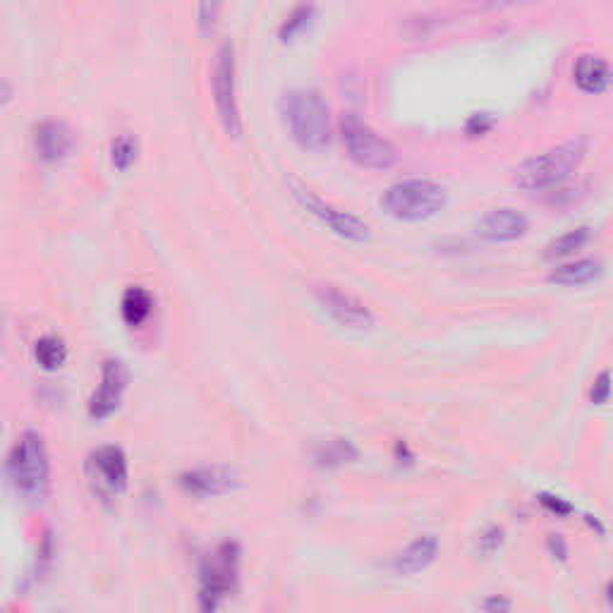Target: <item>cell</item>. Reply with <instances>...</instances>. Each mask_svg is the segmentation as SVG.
Returning <instances> with one entry per match:
<instances>
[{
    "mask_svg": "<svg viewBox=\"0 0 613 613\" xmlns=\"http://www.w3.org/2000/svg\"><path fill=\"white\" fill-rule=\"evenodd\" d=\"M587 156V139H570L554 149L532 156L513 171V182L525 192H542L566 182Z\"/></svg>",
    "mask_w": 613,
    "mask_h": 613,
    "instance_id": "1",
    "label": "cell"
},
{
    "mask_svg": "<svg viewBox=\"0 0 613 613\" xmlns=\"http://www.w3.org/2000/svg\"><path fill=\"white\" fill-rule=\"evenodd\" d=\"M281 113L290 135L305 149H324L331 142L329 103L314 89H290L281 96Z\"/></svg>",
    "mask_w": 613,
    "mask_h": 613,
    "instance_id": "2",
    "label": "cell"
},
{
    "mask_svg": "<svg viewBox=\"0 0 613 613\" xmlns=\"http://www.w3.org/2000/svg\"><path fill=\"white\" fill-rule=\"evenodd\" d=\"M8 475L17 494H22L27 501L41 503L46 499L51 465H48L44 436L32 429L17 436L8 455Z\"/></svg>",
    "mask_w": 613,
    "mask_h": 613,
    "instance_id": "3",
    "label": "cell"
},
{
    "mask_svg": "<svg viewBox=\"0 0 613 613\" xmlns=\"http://www.w3.org/2000/svg\"><path fill=\"white\" fill-rule=\"evenodd\" d=\"M446 206V190L427 178L400 180L381 197V209L398 221H424Z\"/></svg>",
    "mask_w": 613,
    "mask_h": 613,
    "instance_id": "4",
    "label": "cell"
},
{
    "mask_svg": "<svg viewBox=\"0 0 613 613\" xmlns=\"http://www.w3.org/2000/svg\"><path fill=\"white\" fill-rule=\"evenodd\" d=\"M341 135L350 159L360 163L362 168L386 171V168L396 166L398 161L396 147H393L386 137H381L372 125L364 123L360 115L343 113Z\"/></svg>",
    "mask_w": 613,
    "mask_h": 613,
    "instance_id": "5",
    "label": "cell"
},
{
    "mask_svg": "<svg viewBox=\"0 0 613 613\" xmlns=\"http://www.w3.org/2000/svg\"><path fill=\"white\" fill-rule=\"evenodd\" d=\"M238 566L240 546L235 542H221L214 551L204 556L202 568H199V580H202L199 602H202V609H218L221 599H226L233 592L235 580H238Z\"/></svg>",
    "mask_w": 613,
    "mask_h": 613,
    "instance_id": "6",
    "label": "cell"
},
{
    "mask_svg": "<svg viewBox=\"0 0 613 613\" xmlns=\"http://www.w3.org/2000/svg\"><path fill=\"white\" fill-rule=\"evenodd\" d=\"M211 94H214L218 118L228 135L238 137L242 132L240 108H238V91H235V53L233 44L226 41L216 51L214 68H211Z\"/></svg>",
    "mask_w": 613,
    "mask_h": 613,
    "instance_id": "7",
    "label": "cell"
},
{
    "mask_svg": "<svg viewBox=\"0 0 613 613\" xmlns=\"http://www.w3.org/2000/svg\"><path fill=\"white\" fill-rule=\"evenodd\" d=\"M290 192H293V197L300 202L302 209L309 211L312 216H317L324 226H329L333 233H338L341 238H348V240H367L369 238L367 221H362L360 216L348 214V211L324 202L317 192H312L309 187L302 185V182L290 180Z\"/></svg>",
    "mask_w": 613,
    "mask_h": 613,
    "instance_id": "8",
    "label": "cell"
},
{
    "mask_svg": "<svg viewBox=\"0 0 613 613\" xmlns=\"http://www.w3.org/2000/svg\"><path fill=\"white\" fill-rule=\"evenodd\" d=\"M87 472L94 489L101 496L120 494L127 487V458L123 448L101 446L91 451L87 460Z\"/></svg>",
    "mask_w": 613,
    "mask_h": 613,
    "instance_id": "9",
    "label": "cell"
},
{
    "mask_svg": "<svg viewBox=\"0 0 613 613\" xmlns=\"http://www.w3.org/2000/svg\"><path fill=\"white\" fill-rule=\"evenodd\" d=\"M314 295L321 302V307L331 314L333 319L348 329H369L374 324V314L362 300L348 290H341L338 285H317Z\"/></svg>",
    "mask_w": 613,
    "mask_h": 613,
    "instance_id": "10",
    "label": "cell"
},
{
    "mask_svg": "<svg viewBox=\"0 0 613 613\" xmlns=\"http://www.w3.org/2000/svg\"><path fill=\"white\" fill-rule=\"evenodd\" d=\"M127 381H130V372H127V364L120 357H111V360L103 362L99 388L89 400V415L96 417V420L113 415L120 408Z\"/></svg>",
    "mask_w": 613,
    "mask_h": 613,
    "instance_id": "11",
    "label": "cell"
},
{
    "mask_svg": "<svg viewBox=\"0 0 613 613\" xmlns=\"http://www.w3.org/2000/svg\"><path fill=\"white\" fill-rule=\"evenodd\" d=\"M530 230V221L525 214H520L518 209L511 206H501V209H491L482 216L479 223V233L482 238L494 240V242H508L518 240Z\"/></svg>",
    "mask_w": 613,
    "mask_h": 613,
    "instance_id": "12",
    "label": "cell"
},
{
    "mask_svg": "<svg viewBox=\"0 0 613 613\" xmlns=\"http://www.w3.org/2000/svg\"><path fill=\"white\" fill-rule=\"evenodd\" d=\"M180 487L194 496H218L235 487V472L230 467L211 465L180 475Z\"/></svg>",
    "mask_w": 613,
    "mask_h": 613,
    "instance_id": "13",
    "label": "cell"
},
{
    "mask_svg": "<svg viewBox=\"0 0 613 613\" xmlns=\"http://www.w3.org/2000/svg\"><path fill=\"white\" fill-rule=\"evenodd\" d=\"M34 147L44 161H60L75 147V135L60 120H44L34 130Z\"/></svg>",
    "mask_w": 613,
    "mask_h": 613,
    "instance_id": "14",
    "label": "cell"
},
{
    "mask_svg": "<svg viewBox=\"0 0 613 613\" xmlns=\"http://www.w3.org/2000/svg\"><path fill=\"white\" fill-rule=\"evenodd\" d=\"M436 554H439V539L434 534H420L398 556H393L391 570L396 575H415L432 566Z\"/></svg>",
    "mask_w": 613,
    "mask_h": 613,
    "instance_id": "15",
    "label": "cell"
},
{
    "mask_svg": "<svg viewBox=\"0 0 613 613\" xmlns=\"http://www.w3.org/2000/svg\"><path fill=\"white\" fill-rule=\"evenodd\" d=\"M573 80L578 84V89L585 91V94H602V91L611 87L613 70L602 56L585 53V56L575 60Z\"/></svg>",
    "mask_w": 613,
    "mask_h": 613,
    "instance_id": "16",
    "label": "cell"
},
{
    "mask_svg": "<svg viewBox=\"0 0 613 613\" xmlns=\"http://www.w3.org/2000/svg\"><path fill=\"white\" fill-rule=\"evenodd\" d=\"M602 271V264L597 259H578V262L554 266L549 273V281L556 285H566V288H580V285H590L597 281Z\"/></svg>",
    "mask_w": 613,
    "mask_h": 613,
    "instance_id": "17",
    "label": "cell"
},
{
    "mask_svg": "<svg viewBox=\"0 0 613 613\" xmlns=\"http://www.w3.org/2000/svg\"><path fill=\"white\" fill-rule=\"evenodd\" d=\"M120 309H123L125 324L135 329V326H142L149 319L151 309H154V295L142 285H132V288L125 290Z\"/></svg>",
    "mask_w": 613,
    "mask_h": 613,
    "instance_id": "18",
    "label": "cell"
},
{
    "mask_svg": "<svg viewBox=\"0 0 613 613\" xmlns=\"http://www.w3.org/2000/svg\"><path fill=\"white\" fill-rule=\"evenodd\" d=\"M34 357L44 369H58L68 360V345L58 336H41L34 343Z\"/></svg>",
    "mask_w": 613,
    "mask_h": 613,
    "instance_id": "19",
    "label": "cell"
},
{
    "mask_svg": "<svg viewBox=\"0 0 613 613\" xmlns=\"http://www.w3.org/2000/svg\"><path fill=\"white\" fill-rule=\"evenodd\" d=\"M355 458H357V448L345 439H331V441L321 443V446L317 448L319 465H326V467H338V465L352 463Z\"/></svg>",
    "mask_w": 613,
    "mask_h": 613,
    "instance_id": "20",
    "label": "cell"
},
{
    "mask_svg": "<svg viewBox=\"0 0 613 613\" xmlns=\"http://www.w3.org/2000/svg\"><path fill=\"white\" fill-rule=\"evenodd\" d=\"M587 240H590V228L568 230L566 235H561V238H556L549 247H546L544 257L546 259H563V257H568V254H573L575 250H580V247H585Z\"/></svg>",
    "mask_w": 613,
    "mask_h": 613,
    "instance_id": "21",
    "label": "cell"
},
{
    "mask_svg": "<svg viewBox=\"0 0 613 613\" xmlns=\"http://www.w3.org/2000/svg\"><path fill=\"white\" fill-rule=\"evenodd\" d=\"M317 12V8H314L312 3H302V5H295L293 12H290L288 17H285L281 29H278V34H281L283 41H290L293 36L300 32V29H305L309 20H312V15Z\"/></svg>",
    "mask_w": 613,
    "mask_h": 613,
    "instance_id": "22",
    "label": "cell"
},
{
    "mask_svg": "<svg viewBox=\"0 0 613 613\" xmlns=\"http://www.w3.org/2000/svg\"><path fill=\"white\" fill-rule=\"evenodd\" d=\"M137 159V139L132 135H120L111 144V161L118 171H127Z\"/></svg>",
    "mask_w": 613,
    "mask_h": 613,
    "instance_id": "23",
    "label": "cell"
},
{
    "mask_svg": "<svg viewBox=\"0 0 613 613\" xmlns=\"http://www.w3.org/2000/svg\"><path fill=\"white\" fill-rule=\"evenodd\" d=\"M494 123H496V120H494V115H491V113H472L470 118H467V123H465L467 137L487 135L491 127H494Z\"/></svg>",
    "mask_w": 613,
    "mask_h": 613,
    "instance_id": "24",
    "label": "cell"
},
{
    "mask_svg": "<svg viewBox=\"0 0 613 613\" xmlns=\"http://www.w3.org/2000/svg\"><path fill=\"white\" fill-rule=\"evenodd\" d=\"M611 391H613V384H611V374L609 372H602L594 379V384L590 388V398L594 405H604L606 400L611 398Z\"/></svg>",
    "mask_w": 613,
    "mask_h": 613,
    "instance_id": "25",
    "label": "cell"
},
{
    "mask_svg": "<svg viewBox=\"0 0 613 613\" xmlns=\"http://www.w3.org/2000/svg\"><path fill=\"white\" fill-rule=\"evenodd\" d=\"M539 503L546 508L549 513H554L556 518H566V515L573 513V506L566 499H561V496L554 494H539Z\"/></svg>",
    "mask_w": 613,
    "mask_h": 613,
    "instance_id": "26",
    "label": "cell"
},
{
    "mask_svg": "<svg viewBox=\"0 0 613 613\" xmlns=\"http://www.w3.org/2000/svg\"><path fill=\"white\" fill-rule=\"evenodd\" d=\"M501 542H503V530L494 525L479 537V549H482V554H494V551L501 546Z\"/></svg>",
    "mask_w": 613,
    "mask_h": 613,
    "instance_id": "27",
    "label": "cell"
},
{
    "mask_svg": "<svg viewBox=\"0 0 613 613\" xmlns=\"http://www.w3.org/2000/svg\"><path fill=\"white\" fill-rule=\"evenodd\" d=\"M482 609L484 613H508V609H511V599L501 597V594H491V597L482 602Z\"/></svg>",
    "mask_w": 613,
    "mask_h": 613,
    "instance_id": "28",
    "label": "cell"
},
{
    "mask_svg": "<svg viewBox=\"0 0 613 613\" xmlns=\"http://www.w3.org/2000/svg\"><path fill=\"white\" fill-rule=\"evenodd\" d=\"M218 10H221V5H218V3L199 5V24H202V27H209V24H214Z\"/></svg>",
    "mask_w": 613,
    "mask_h": 613,
    "instance_id": "29",
    "label": "cell"
},
{
    "mask_svg": "<svg viewBox=\"0 0 613 613\" xmlns=\"http://www.w3.org/2000/svg\"><path fill=\"white\" fill-rule=\"evenodd\" d=\"M549 549H551V554L561 558V561H566L568 549H566V542H563L561 534H551V537H549Z\"/></svg>",
    "mask_w": 613,
    "mask_h": 613,
    "instance_id": "30",
    "label": "cell"
},
{
    "mask_svg": "<svg viewBox=\"0 0 613 613\" xmlns=\"http://www.w3.org/2000/svg\"><path fill=\"white\" fill-rule=\"evenodd\" d=\"M606 602H609L613 606V580L606 585Z\"/></svg>",
    "mask_w": 613,
    "mask_h": 613,
    "instance_id": "31",
    "label": "cell"
},
{
    "mask_svg": "<svg viewBox=\"0 0 613 613\" xmlns=\"http://www.w3.org/2000/svg\"><path fill=\"white\" fill-rule=\"evenodd\" d=\"M202 613H216V609H202Z\"/></svg>",
    "mask_w": 613,
    "mask_h": 613,
    "instance_id": "32",
    "label": "cell"
},
{
    "mask_svg": "<svg viewBox=\"0 0 613 613\" xmlns=\"http://www.w3.org/2000/svg\"><path fill=\"white\" fill-rule=\"evenodd\" d=\"M8 613H10V611H8Z\"/></svg>",
    "mask_w": 613,
    "mask_h": 613,
    "instance_id": "33",
    "label": "cell"
}]
</instances>
